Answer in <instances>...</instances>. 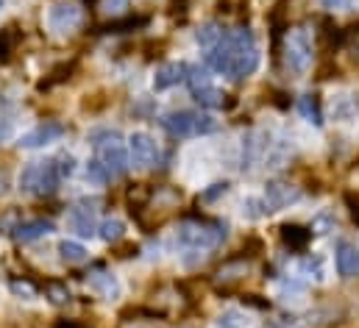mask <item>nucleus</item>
<instances>
[{"label":"nucleus","instance_id":"nucleus-1","mask_svg":"<svg viewBox=\"0 0 359 328\" xmlns=\"http://www.w3.org/2000/svg\"><path fill=\"white\" fill-rule=\"evenodd\" d=\"M226 39H229V73L226 76L234 81L254 76L259 67V48H257L251 28H237L226 34Z\"/></svg>","mask_w":359,"mask_h":328},{"label":"nucleus","instance_id":"nucleus-2","mask_svg":"<svg viewBox=\"0 0 359 328\" xmlns=\"http://www.w3.org/2000/svg\"><path fill=\"white\" fill-rule=\"evenodd\" d=\"M159 123L176 139H189V137H201V134H215L217 131V120L215 117L201 114V111H187V109L165 114Z\"/></svg>","mask_w":359,"mask_h":328},{"label":"nucleus","instance_id":"nucleus-3","mask_svg":"<svg viewBox=\"0 0 359 328\" xmlns=\"http://www.w3.org/2000/svg\"><path fill=\"white\" fill-rule=\"evenodd\" d=\"M226 240V226L223 223H212V220H184L179 226V242L195 250H206V247H217Z\"/></svg>","mask_w":359,"mask_h":328},{"label":"nucleus","instance_id":"nucleus-4","mask_svg":"<svg viewBox=\"0 0 359 328\" xmlns=\"http://www.w3.org/2000/svg\"><path fill=\"white\" fill-rule=\"evenodd\" d=\"M59 167L56 159H48V162H31L22 175H20V189L22 192H31V195H53L56 186H59Z\"/></svg>","mask_w":359,"mask_h":328},{"label":"nucleus","instance_id":"nucleus-5","mask_svg":"<svg viewBox=\"0 0 359 328\" xmlns=\"http://www.w3.org/2000/svg\"><path fill=\"white\" fill-rule=\"evenodd\" d=\"M315 56V45H312V34L306 28H292L284 39V62L287 70H292L295 76H304L312 64Z\"/></svg>","mask_w":359,"mask_h":328},{"label":"nucleus","instance_id":"nucleus-6","mask_svg":"<svg viewBox=\"0 0 359 328\" xmlns=\"http://www.w3.org/2000/svg\"><path fill=\"white\" fill-rule=\"evenodd\" d=\"M95 148H97V162L106 167L109 178H120V175L128 172L131 159H128V151L123 148L120 137H117V139H109V142H100V145H95Z\"/></svg>","mask_w":359,"mask_h":328},{"label":"nucleus","instance_id":"nucleus-7","mask_svg":"<svg viewBox=\"0 0 359 328\" xmlns=\"http://www.w3.org/2000/svg\"><path fill=\"white\" fill-rule=\"evenodd\" d=\"M304 198L301 186H295L292 181H284V178H273L265 184V203L270 206V212H278V209H287L292 203H298Z\"/></svg>","mask_w":359,"mask_h":328},{"label":"nucleus","instance_id":"nucleus-8","mask_svg":"<svg viewBox=\"0 0 359 328\" xmlns=\"http://www.w3.org/2000/svg\"><path fill=\"white\" fill-rule=\"evenodd\" d=\"M128 159L137 164V167H154L159 162V145L151 134L145 131H137L128 137Z\"/></svg>","mask_w":359,"mask_h":328},{"label":"nucleus","instance_id":"nucleus-9","mask_svg":"<svg viewBox=\"0 0 359 328\" xmlns=\"http://www.w3.org/2000/svg\"><path fill=\"white\" fill-rule=\"evenodd\" d=\"M81 17L84 14H81V8L76 3H56L50 8V14H48V25L56 34H70V31H76L81 25Z\"/></svg>","mask_w":359,"mask_h":328},{"label":"nucleus","instance_id":"nucleus-10","mask_svg":"<svg viewBox=\"0 0 359 328\" xmlns=\"http://www.w3.org/2000/svg\"><path fill=\"white\" fill-rule=\"evenodd\" d=\"M62 137H65V125H59V123H39L36 128H31V131H25L20 137V148H45V145H50V142H56Z\"/></svg>","mask_w":359,"mask_h":328},{"label":"nucleus","instance_id":"nucleus-11","mask_svg":"<svg viewBox=\"0 0 359 328\" xmlns=\"http://www.w3.org/2000/svg\"><path fill=\"white\" fill-rule=\"evenodd\" d=\"M329 111H332V120H340V123L354 120L359 114V95L357 92H340V95H334Z\"/></svg>","mask_w":359,"mask_h":328},{"label":"nucleus","instance_id":"nucleus-12","mask_svg":"<svg viewBox=\"0 0 359 328\" xmlns=\"http://www.w3.org/2000/svg\"><path fill=\"white\" fill-rule=\"evenodd\" d=\"M187 78V64H181V62H168V64H162L159 70H156V76H154V89L156 92H162V89H170V86H176Z\"/></svg>","mask_w":359,"mask_h":328},{"label":"nucleus","instance_id":"nucleus-13","mask_svg":"<svg viewBox=\"0 0 359 328\" xmlns=\"http://www.w3.org/2000/svg\"><path fill=\"white\" fill-rule=\"evenodd\" d=\"M95 203V200H92ZM90 200H84L81 206H76L73 212H70V226H73V231H79L81 237H92L97 228H95V209Z\"/></svg>","mask_w":359,"mask_h":328},{"label":"nucleus","instance_id":"nucleus-14","mask_svg":"<svg viewBox=\"0 0 359 328\" xmlns=\"http://www.w3.org/2000/svg\"><path fill=\"white\" fill-rule=\"evenodd\" d=\"M90 289L92 292H97L103 301H114V298L120 295V281H117L111 273L97 270V273H92L90 275Z\"/></svg>","mask_w":359,"mask_h":328},{"label":"nucleus","instance_id":"nucleus-15","mask_svg":"<svg viewBox=\"0 0 359 328\" xmlns=\"http://www.w3.org/2000/svg\"><path fill=\"white\" fill-rule=\"evenodd\" d=\"M53 231V223L50 220H28V223H20L14 228V240L17 242H34V240H42Z\"/></svg>","mask_w":359,"mask_h":328},{"label":"nucleus","instance_id":"nucleus-16","mask_svg":"<svg viewBox=\"0 0 359 328\" xmlns=\"http://www.w3.org/2000/svg\"><path fill=\"white\" fill-rule=\"evenodd\" d=\"M337 273L343 278H354L359 275V247L351 242H343L337 247Z\"/></svg>","mask_w":359,"mask_h":328},{"label":"nucleus","instance_id":"nucleus-17","mask_svg":"<svg viewBox=\"0 0 359 328\" xmlns=\"http://www.w3.org/2000/svg\"><path fill=\"white\" fill-rule=\"evenodd\" d=\"M192 95H195V100H198L203 109H223V106H226V95H223L217 86H212V81L198 86V89H192Z\"/></svg>","mask_w":359,"mask_h":328},{"label":"nucleus","instance_id":"nucleus-18","mask_svg":"<svg viewBox=\"0 0 359 328\" xmlns=\"http://www.w3.org/2000/svg\"><path fill=\"white\" fill-rule=\"evenodd\" d=\"M298 111L306 123L312 125H323V109H320V100L318 95H301L298 97Z\"/></svg>","mask_w":359,"mask_h":328},{"label":"nucleus","instance_id":"nucleus-19","mask_svg":"<svg viewBox=\"0 0 359 328\" xmlns=\"http://www.w3.org/2000/svg\"><path fill=\"white\" fill-rule=\"evenodd\" d=\"M281 240L290 247H295V250H304V247L309 245V240H312V231L304 228V226L290 223V226H281Z\"/></svg>","mask_w":359,"mask_h":328},{"label":"nucleus","instance_id":"nucleus-20","mask_svg":"<svg viewBox=\"0 0 359 328\" xmlns=\"http://www.w3.org/2000/svg\"><path fill=\"white\" fill-rule=\"evenodd\" d=\"M223 36H226V31H223L217 22H203V25L195 31V42H198L201 48H206V50H212Z\"/></svg>","mask_w":359,"mask_h":328},{"label":"nucleus","instance_id":"nucleus-21","mask_svg":"<svg viewBox=\"0 0 359 328\" xmlns=\"http://www.w3.org/2000/svg\"><path fill=\"white\" fill-rule=\"evenodd\" d=\"M265 137L262 134H248L245 139H243V167L245 170H251L254 167V162L259 159V153H262V148H265V142H262Z\"/></svg>","mask_w":359,"mask_h":328},{"label":"nucleus","instance_id":"nucleus-22","mask_svg":"<svg viewBox=\"0 0 359 328\" xmlns=\"http://www.w3.org/2000/svg\"><path fill=\"white\" fill-rule=\"evenodd\" d=\"M59 256H62L67 264H81V261H87V247L81 245V242L65 240V242L59 245Z\"/></svg>","mask_w":359,"mask_h":328},{"label":"nucleus","instance_id":"nucleus-23","mask_svg":"<svg viewBox=\"0 0 359 328\" xmlns=\"http://www.w3.org/2000/svg\"><path fill=\"white\" fill-rule=\"evenodd\" d=\"M123 237H126V226H123V220L109 217V220L100 223V240H103V242H120Z\"/></svg>","mask_w":359,"mask_h":328},{"label":"nucleus","instance_id":"nucleus-24","mask_svg":"<svg viewBox=\"0 0 359 328\" xmlns=\"http://www.w3.org/2000/svg\"><path fill=\"white\" fill-rule=\"evenodd\" d=\"M245 273H248V264H245V261H229V264H223V267L217 270V281L231 284V281H240Z\"/></svg>","mask_w":359,"mask_h":328},{"label":"nucleus","instance_id":"nucleus-25","mask_svg":"<svg viewBox=\"0 0 359 328\" xmlns=\"http://www.w3.org/2000/svg\"><path fill=\"white\" fill-rule=\"evenodd\" d=\"M270 206L265 203V198H245L243 200V214L248 217V220H262V217H268Z\"/></svg>","mask_w":359,"mask_h":328},{"label":"nucleus","instance_id":"nucleus-26","mask_svg":"<svg viewBox=\"0 0 359 328\" xmlns=\"http://www.w3.org/2000/svg\"><path fill=\"white\" fill-rule=\"evenodd\" d=\"M245 323H248V317L240 309H229V312L220 315V320L215 323V328H245Z\"/></svg>","mask_w":359,"mask_h":328},{"label":"nucleus","instance_id":"nucleus-27","mask_svg":"<svg viewBox=\"0 0 359 328\" xmlns=\"http://www.w3.org/2000/svg\"><path fill=\"white\" fill-rule=\"evenodd\" d=\"M45 292H48V298H50V303H56V306H65V303H70V289L65 287V284H59V281H50L48 287H45Z\"/></svg>","mask_w":359,"mask_h":328},{"label":"nucleus","instance_id":"nucleus-28","mask_svg":"<svg viewBox=\"0 0 359 328\" xmlns=\"http://www.w3.org/2000/svg\"><path fill=\"white\" fill-rule=\"evenodd\" d=\"M145 22H148V17H126V20H120V22H109L106 31H109V34H126V31H134V28H140V25H145Z\"/></svg>","mask_w":359,"mask_h":328},{"label":"nucleus","instance_id":"nucleus-29","mask_svg":"<svg viewBox=\"0 0 359 328\" xmlns=\"http://www.w3.org/2000/svg\"><path fill=\"white\" fill-rule=\"evenodd\" d=\"M8 289H11L17 298H25V301L36 298V287H34L31 281H25V278H11V281H8Z\"/></svg>","mask_w":359,"mask_h":328},{"label":"nucleus","instance_id":"nucleus-30","mask_svg":"<svg viewBox=\"0 0 359 328\" xmlns=\"http://www.w3.org/2000/svg\"><path fill=\"white\" fill-rule=\"evenodd\" d=\"M17 39H20V34H17L14 28L0 31V59H8V56H11V50H14V45H17Z\"/></svg>","mask_w":359,"mask_h":328},{"label":"nucleus","instance_id":"nucleus-31","mask_svg":"<svg viewBox=\"0 0 359 328\" xmlns=\"http://www.w3.org/2000/svg\"><path fill=\"white\" fill-rule=\"evenodd\" d=\"M87 181H92V184H97V186H103L106 181H109V172H106V167L97 162V159H92V162H87Z\"/></svg>","mask_w":359,"mask_h":328},{"label":"nucleus","instance_id":"nucleus-32","mask_svg":"<svg viewBox=\"0 0 359 328\" xmlns=\"http://www.w3.org/2000/svg\"><path fill=\"white\" fill-rule=\"evenodd\" d=\"M334 226H337L334 214H320V217L312 220V228H309V231H315V234H329Z\"/></svg>","mask_w":359,"mask_h":328},{"label":"nucleus","instance_id":"nucleus-33","mask_svg":"<svg viewBox=\"0 0 359 328\" xmlns=\"http://www.w3.org/2000/svg\"><path fill=\"white\" fill-rule=\"evenodd\" d=\"M304 273H309L315 281H323V259L320 256H309L304 261Z\"/></svg>","mask_w":359,"mask_h":328},{"label":"nucleus","instance_id":"nucleus-34","mask_svg":"<svg viewBox=\"0 0 359 328\" xmlns=\"http://www.w3.org/2000/svg\"><path fill=\"white\" fill-rule=\"evenodd\" d=\"M229 192V184L226 181H217V184H212L203 195H201V203H212V200H217L220 195H226Z\"/></svg>","mask_w":359,"mask_h":328},{"label":"nucleus","instance_id":"nucleus-35","mask_svg":"<svg viewBox=\"0 0 359 328\" xmlns=\"http://www.w3.org/2000/svg\"><path fill=\"white\" fill-rule=\"evenodd\" d=\"M56 167H59V175H73L76 172V159L70 153H65V156L56 159Z\"/></svg>","mask_w":359,"mask_h":328},{"label":"nucleus","instance_id":"nucleus-36","mask_svg":"<svg viewBox=\"0 0 359 328\" xmlns=\"http://www.w3.org/2000/svg\"><path fill=\"white\" fill-rule=\"evenodd\" d=\"M128 8V0H103V11L106 14H123Z\"/></svg>","mask_w":359,"mask_h":328},{"label":"nucleus","instance_id":"nucleus-37","mask_svg":"<svg viewBox=\"0 0 359 328\" xmlns=\"http://www.w3.org/2000/svg\"><path fill=\"white\" fill-rule=\"evenodd\" d=\"M348 50H351V56L359 62V28H354V31L348 34Z\"/></svg>","mask_w":359,"mask_h":328},{"label":"nucleus","instance_id":"nucleus-38","mask_svg":"<svg viewBox=\"0 0 359 328\" xmlns=\"http://www.w3.org/2000/svg\"><path fill=\"white\" fill-rule=\"evenodd\" d=\"M8 189H11V175H8V170H0V198H6Z\"/></svg>","mask_w":359,"mask_h":328},{"label":"nucleus","instance_id":"nucleus-39","mask_svg":"<svg viewBox=\"0 0 359 328\" xmlns=\"http://www.w3.org/2000/svg\"><path fill=\"white\" fill-rule=\"evenodd\" d=\"M323 8H332V11H340V8H348L351 0H320Z\"/></svg>","mask_w":359,"mask_h":328},{"label":"nucleus","instance_id":"nucleus-40","mask_svg":"<svg viewBox=\"0 0 359 328\" xmlns=\"http://www.w3.org/2000/svg\"><path fill=\"white\" fill-rule=\"evenodd\" d=\"M346 203L351 206V217H354V220L359 223V198L354 200V195H346Z\"/></svg>","mask_w":359,"mask_h":328},{"label":"nucleus","instance_id":"nucleus-41","mask_svg":"<svg viewBox=\"0 0 359 328\" xmlns=\"http://www.w3.org/2000/svg\"><path fill=\"white\" fill-rule=\"evenodd\" d=\"M8 134H11V123L0 120V142H3V139H8Z\"/></svg>","mask_w":359,"mask_h":328},{"label":"nucleus","instance_id":"nucleus-42","mask_svg":"<svg viewBox=\"0 0 359 328\" xmlns=\"http://www.w3.org/2000/svg\"><path fill=\"white\" fill-rule=\"evenodd\" d=\"M53 328H84V326H81L79 320H59Z\"/></svg>","mask_w":359,"mask_h":328},{"label":"nucleus","instance_id":"nucleus-43","mask_svg":"<svg viewBox=\"0 0 359 328\" xmlns=\"http://www.w3.org/2000/svg\"><path fill=\"white\" fill-rule=\"evenodd\" d=\"M273 328H287V326H273Z\"/></svg>","mask_w":359,"mask_h":328},{"label":"nucleus","instance_id":"nucleus-44","mask_svg":"<svg viewBox=\"0 0 359 328\" xmlns=\"http://www.w3.org/2000/svg\"><path fill=\"white\" fill-rule=\"evenodd\" d=\"M0 6H3V0H0Z\"/></svg>","mask_w":359,"mask_h":328}]
</instances>
